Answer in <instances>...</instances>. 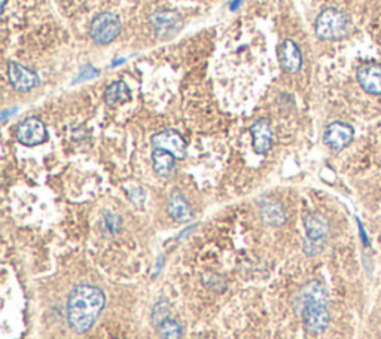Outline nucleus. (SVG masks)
<instances>
[{
	"label": "nucleus",
	"instance_id": "nucleus-21",
	"mask_svg": "<svg viewBox=\"0 0 381 339\" xmlns=\"http://www.w3.org/2000/svg\"><path fill=\"white\" fill-rule=\"evenodd\" d=\"M105 225L110 234H116L121 229V219L114 213H107L105 216Z\"/></svg>",
	"mask_w": 381,
	"mask_h": 339
},
{
	"label": "nucleus",
	"instance_id": "nucleus-15",
	"mask_svg": "<svg viewBox=\"0 0 381 339\" xmlns=\"http://www.w3.org/2000/svg\"><path fill=\"white\" fill-rule=\"evenodd\" d=\"M130 99H131L130 90L126 85V82H122V81H116L114 83H110L105 91V102L110 107H116L119 104H124V103L130 102Z\"/></svg>",
	"mask_w": 381,
	"mask_h": 339
},
{
	"label": "nucleus",
	"instance_id": "nucleus-4",
	"mask_svg": "<svg viewBox=\"0 0 381 339\" xmlns=\"http://www.w3.org/2000/svg\"><path fill=\"white\" fill-rule=\"evenodd\" d=\"M48 137L46 127L39 118H27L17 128V139L24 146H38Z\"/></svg>",
	"mask_w": 381,
	"mask_h": 339
},
{
	"label": "nucleus",
	"instance_id": "nucleus-20",
	"mask_svg": "<svg viewBox=\"0 0 381 339\" xmlns=\"http://www.w3.org/2000/svg\"><path fill=\"white\" fill-rule=\"evenodd\" d=\"M168 314H170V304L167 299H161L158 300L154 310H152V324H155L156 328L163 321L168 320Z\"/></svg>",
	"mask_w": 381,
	"mask_h": 339
},
{
	"label": "nucleus",
	"instance_id": "nucleus-14",
	"mask_svg": "<svg viewBox=\"0 0 381 339\" xmlns=\"http://www.w3.org/2000/svg\"><path fill=\"white\" fill-rule=\"evenodd\" d=\"M168 213L178 222H189L192 219V210L189 207L188 201L183 198L180 192H173L168 200Z\"/></svg>",
	"mask_w": 381,
	"mask_h": 339
},
{
	"label": "nucleus",
	"instance_id": "nucleus-3",
	"mask_svg": "<svg viewBox=\"0 0 381 339\" xmlns=\"http://www.w3.org/2000/svg\"><path fill=\"white\" fill-rule=\"evenodd\" d=\"M121 33V20L114 12H102L90 26L91 39L98 45H107L114 42Z\"/></svg>",
	"mask_w": 381,
	"mask_h": 339
},
{
	"label": "nucleus",
	"instance_id": "nucleus-17",
	"mask_svg": "<svg viewBox=\"0 0 381 339\" xmlns=\"http://www.w3.org/2000/svg\"><path fill=\"white\" fill-rule=\"evenodd\" d=\"M175 160L176 158L171 153L161 149H155L152 153L155 173L159 177H168L175 168Z\"/></svg>",
	"mask_w": 381,
	"mask_h": 339
},
{
	"label": "nucleus",
	"instance_id": "nucleus-9",
	"mask_svg": "<svg viewBox=\"0 0 381 339\" xmlns=\"http://www.w3.org/2000/svg\"><path fill=\"white\" fill-rule=\"evenodd\" d=\"M8 76L11 85L20 92L32 91L39 85V76L32 71L30 69L24 67L18 63H9L8 66Z\"/></svg>",
	"mask_w": 381,
	"mask_h": 339
},
{
	"label": "nucleus",
	"instance_id": "nucleus-1",
	"mask_svg": "<svg viewBox=\"0 0 381 339\" xmlns=\"http://www.w3.org/2000/svg\"><path fill=\"white\" fill-rule=\"evenodd\" d=\"M105 293L102 289L90 284H81L72 290L67 300V321L78 332H88L105 308Z\"/></svg>",
	"mask_w": 381,
	"mask_h": 339
},
{
	"label": "nucleus",
	"instance_id": "nucleus-6",
	"mask_svg": "<svg viewBox=\"0 0 381 339\" xmlns=\"http://www.w3.org/2000/svg\"><path fill=\"white\" fill-rule=\"evenodd\" d=\"M328 290L326 286L319 282L313 280L310 283H307L297 295V299H295V311L301 312L305 307L313 305V304H325L328 305Z\"/></svg>",
	"mask_w": 381,
	"mask_h": 339
},
{
	"label": "nucleus",
	"instance_id": "nucleus-5",
	"mask_svg": "<svg viewBox=\"0 0 381 339\" xmlns=\"http://www.w3.org/2000/svg\"><path fill=\"white\" fill-rule=\"evenodd\" d=\"M155 149H161L175 156L176 160H183L187 155V141L175 130H164L156 132L152 137Z\"/></svg>",
	"mask_w": 381,
	"mask_h": 339
},
{
	"label": "nucleus",
	"instance_id": "nucleus-11",
	"mask_svg": "<svg viewBox=\"0 0 381 339\" xmlns=\"http://www.w3.org/2000/svg\"><path fill=\"white\" fill-rule=\"evenodd\" d=\"M358 82L371 95H381V66L365 64L358 70Z\"/></svg>",
	"mask_w": 381,
	"mask_h": 339
},
{
	"label": "nucleus",
	"instance_id": "nucleus-8",
	"mask_svg": "<svg viewBox=\"0 0 381 339\" xmlns=\"http://www.w3.org/2000/svg\"><path fill=\"white\" fill-rule=\"evenodd\" d=\"M353 136H354V130L352 125L337 120V123L329 124L328 128L325 130L323 141L329 148H333L335 151H342L352 143Z\"/></svg>",
	"mask_w": 381,
	"mask_h": 339
},
{
	"label": "nucleus",
	"instance_id": "nucleus-16",
	"mask_svg": "<svg viewBox=\"0 0 381 339\" xmlns=\"http://www.w3.org/2000/svg\"><path fill=\"white\" fill-rule=\"evenodd\" d=\"M261 216L265 223L273 225V226H280L283 225L286 221V214L281 204L273 200H267L261 205Z\"/></svg>",
	"mask_w": 381,
	"mask_h": 339
},
{
	"label": "nucleus",
	"instance_id": "nucleus-7",
	"mask_svg": "<svg viewBox=\"0 0 381 339\" xmlns=\"http://www.w3.org/2000/svg\"><path fill=\"white\" fill-rule=\"evenodd\" d=\"M300 314L302 316L304 328L307 329V332H310L313 335L325 332L330 321L328 305L325 304L309 305V307H305Z\"/></svg>",
	"mask_w": 381,
	"mask_h": 339
},
{
	"label": "nucleus",
	"instance_id": "nucleus-12",
	"mask_svg": "<svg viewBox=\"0 0 381 339\" xmlns=\"http://www.w3.org/2000/svg\"><path fill=\"white\" fill-rule=\"evenodd\" d=\"M280 63L289 74H298L302 67V54L298 45L290 39H286L280 46Z\"/></svg>",
	"mask_w": 381,
	"mask_h": 339
},
{
	"label": "nucleus",
	"instance_id": "nucleus-10",
	"mask_svg": "<svg viewBox=\"0 0 381 339\" xmlns=\"http://www.w3.org/2000/svg\"><path fill=\"white\" fill-rule=\"evenodd\" d=\"M253 149L256 153L265 155L273 146V128L268 119H260L250 127Z\"/></svg>",
	"mask_w": 381,
	"mask_h": 339
},
{
	"label": "nucleus",
	"instance_id": "nucleus-18",
	"mask_svg": "<svg viewBox=\"0 0 381 339\" xmlns=\"http://www.w3.org/2000/svg\"><path fill=\"white\" fill-rule=\"evenodd\" d=\"M179 21V15L176 14L175 11H158L156 14H154L151 17V22L152 26L156 30H168L170 27H175Z\"/></svg>",
	"mask_w": 381,
	"mask_h": 339
},
{
	"label": "nucleus",
	"instance_id": "nucleus-13",
	"mask_svg": "<svg viewBox=\"0 0 381 339\" xmlns=\"http://www.w3.org/2000/svg\"><path fill=\"white\" fill-rule=\"evenodd\" d=\"M304 223H305V231H307V240L325 243L326 237L329 234V223L325 216L319 213H312L305 217Z\"/></svg>",
	"mask_w": 381,
	"mask_h": 339
},
{
	"label": "nucleus",
	"instance_id": "nucleus-19",
	"mask_svg": "<svg viewBox=\"0 0 381 339\" xmlns=\"http://www.w3.org/2000/svg\"><path fill=\"white\" fill-rule=\"evenodd\" d=\"M158 335L161 339H180L182 326L176 320H166L158 326Z\"/></svg>",
	"mask_w": 381,
	"mask_h": 339
},
{
	"label": "nucleus",
	"instance_id": "nucleus-2",
	"mask_svg": "<svg viewBox=\"0 0 381 339\" xmlns=\"http://www.w3.org/2000/svg\"><path fill=\"white\" fill-rule=\"evenodd\" d=\"M314 30L319 39L322 41H338L342 39L350 30V21L344 12L328 8L322 11L316 18Z\"/></svg>",
	"mask_w": 381,
	"mask_h": 339
}]
</instances>
